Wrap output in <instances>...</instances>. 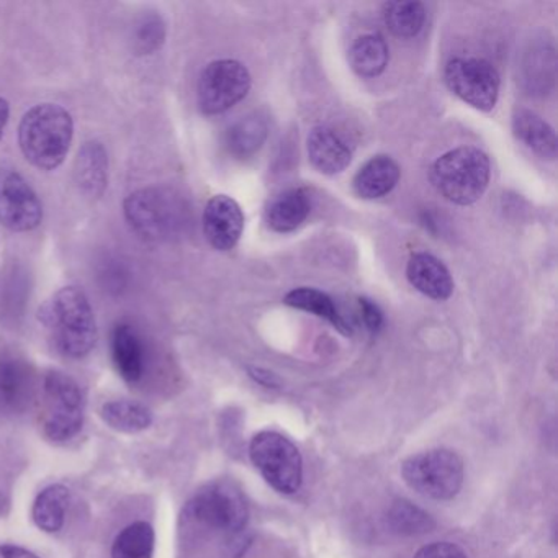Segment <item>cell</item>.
<instances>
[{
	"instance_id": "cell-12",
	"label": "cell",
	"mask_w": 558,
	"mask_h": 558,
	"mask_svg": "<svg viewBox=\"0 0 558 558\" xmlns=\"http://www.w3.org/2000/svg\"><path fill=\"white\" fill-rule=\"evenodd\" d=\"M244 230V214L240 204L228 195H215L204 210V234L217 251L236 246Z\"/></svg>"
},
{
	"instance_id": "cell-1",
	"label": "cell",
	"mask_w": 558,
	"mask_h": 558,
	"mask_svg": "<svg viewBox=\"0 0 558 558\" xmlns=\"http://www.w3.org/2000/svg\"><path fill=\"white\" fill-rule=\"evenodd\" d=\"M40 319L61 354L83 359L97 342V323L89 299L76 287H64L40 310Z\"/></svg>"
},
{
	"instance_id": "cell-6",
	"label": "cell",
	"mask_w": 558,
	"mask_h": 558,
	"mask_svg": "<svg viewBox=\"0 0 558 558\" xmlns=\"http://www.w3.org/2000/svg\"><path fill=\"white\" fill-rule=\"evenodd\" d=\"M401 475L414 492L446 501L462 488L463 463L452 450H427L410 457L401 466Z\"/></svg>"
},
{
	"instance_id": "cell-21",
	"label": "cell",
	"mask_w": 558,
	"mask_h": 558,
	"mask_svg": "<svg viewBox=\"0 0 558 558\" xmlns=\"http://www.w3.org/2000/svg\"><path fill=\"white\" fill-rule=\"evenodd\" d=\"M77 185L90 197L104 194L109 181V158L100 143H86L81 149L74 169Z\"/></svg>"
},
{
	"instance_id": "cell-7",
	"label": "cell",
	"mask_w": 558,
	"mask_h": 558,
	"mask_svg": "<svg viewBox=\"0 0 558 558\" xmlns=\"http://www.w3.org/2000/svg\"><path fill=\"white\" fill-rule=\"evenodd\" d=\"M250 456L254 466L277 492L292 495L303 480V462L299 449L282 434L263 430L251 440Z\"/></svg>"
},
{
	"instance_id": "cell-8",
	"label": "cell",
	"mask_w": 558,
	"mask_h": 558,
	"mask_svg": "<svg viewBox=\"0 0 558 558\" xmlns=\"http://www.w3.org/2000/svg\"><path fill=\"white\" fill-rule=\"evenodd\" d=\"M125 217L145 240H166L181 227L182 205L165 189H142L126 198Z\"/></svg>"
},
{
	"instance_id": "cell-18",
	"label": "cell",
	"mask_w": 558,
	"mask_h": 558,
	"mask_svg": "<svg viewBox=\"0 0 558 558\" xmlns=\"http://www.w3.org/2000/svg\"><path fill=\"white\" fill-rule=\"evenodd\" d=\"M312 211V198L305 189H289L272 198L266 210L267 227L277 233L296 230Z\"/></svg>"
},
{
	"instance_id": "cell-13",
	"label": "cell",
	"mask_w": 558,
	"mask_h": 558,
	"mask_svg": "<svg viewBox=\"0 0 558 558\" xmlns=\"http://www.w3.org/2000/svg\"><path fill=\"white\" fill-rule=\"evenodd\" d=\"M34 371L17 355H0V414L27 410L34 395Z\"/></svg>"
},
{
	"instance_id": "cell-31",
	"label": "cell",
	"mask_w": 558,
	"mask_h": 558,
	"mask_svg": "<svg viewBox=\"0 0 558 558\" xmlns=\"http://www.w3.org/2000/svg\"><path fill=\"white\" fill-rule=\"evenodd\" d=\"M359 312H361L365 329L372 335H377L384 326V315H381L380 308L372 300L359 299Z\"/></svg>"
},
{
	"instance_id": "cell-32",
	"label": "cell",
	"mask_w": 558,
	"mask_h": 558,
	"mask_svg": "<svg viewBox=\"0 0 558 558\" xmlns=\"http://www.w3.org/2000/svg\"><path fill=\"white\" fill-rule=\"evenodd\" d=\"M0 558H41L27 548L19 547V545H0Z\"/></svg>"
},
{
	"instance_id": "cell-33",
	"label": "cell",
	"mask_w": 558,
	"mask_h": 558,
	"mask_svg": "<svg viewBox=\"0 0 558 558\" xmlns=\"http://www.w3.org/2000/svg\"><path fill=\"white\" fill-rule=\"evenodd\" d=\"M251 375H253L259 384L267 385V387H274V385H277V378L274 377L270 372L263 371V368H251Z\"/></svg>"
},
{
	"instance_id": "cell-28",
	"label": "cell",
	"mask_w": 558,
	"mask_h": 558,
	"mask_svg": "<svg viewBox=\"0 0 558 558\" xmlns=\"http://www.w3.org/2000/svg\"><path fill=\"white\" fill-rule=\"evenodd\" d=\"M388 524L397 534H426L434 527L433 518L407 499H398L388 511Z\"/></svg>"
},
{
	"instance_id": "cell-14",
	"label": "cell",
	"mask_w": 558,
	"mask_h": 558,
	"mask_svg": "<svg viewBox=\"0 0 558 558\" xmlns=\"http://www.w3.org/2000/svg\"><path fill=\"white\" fill-rule=\"evenodd\" d=\"M308 158L323 174L335 175L351 165L349 143L331 126H316L308 135Z\"/></svg>"
},
{
	"instance_id": "cell-15",
	"label": "cell",
	"mask_w": 558,
	"mask_h": 558,
	"mask_svg": "<svg viewBox=\"0 0 558 558\" xmlns=\"http://www.w3.org/2000/svg\"><path fill=\"white\" fill-rule=\"evenodd\" d=\"M407 277L417 292L437 302H444L452 295V276L442 260L437 259L433 254H413L408 263Z\"/></svg>"
},
{
	"instance_id": "cell-26",
	"label": "cell",
	"mask_w": 558,
	"mask_h": 558,
	"mask_svg": "<svg viewBox=\"0 0 558 558\" xmlns=\"http://www.w3.org/2000/svg\"><path fill=\"white\" fill-rule=\"evenodd\" d=\"M155 542V529L149 522H133L113 541L112 558H153Z\"/></svg>"
},
{
	"instance_id": "cell-10",
	"label": "cell",
	"mask_w": 558,
	"mask_h": 558,
	"mask_svg": "<svg viewBox=\"0 0 558 558\" xmlns=\"http://www.w3.org/2000/svg\"><path fill=\"white\" fill-rule=\"evenodd\" d=\"M251 89V74L234 60L214 61L198 80L197 99L202 112L218 116L244 99Z\"/></svg>"
},
{
	"instance_id": "cell-29",
	"label": "cell",
	"mask_w": 558,
	"mask_h": 558,
	"mask_svg": "<svg viewBox=\"0 0 558 558\" xmlns=\"http://www.w3.org/2000/svg\"><path fill=\"white\" fill-rule=\"evenodd\" d=\"M166 25L158 15H148L143 19L136 28L135 50L140 54H151L165 44Z\"/></svg>"
},
{
	"instance_id": "cell-4",
	"label": "cell",
	"mask_w": 558,
	"mask_h": 558,
	"mask_svg": "<svg viewBox=\"0 0 558 558\" xmlns=\"http://www.w3.org/2000/svg\"><path fill=\"white\" fill-rule=\"evenodd\" d=\"M243 493L230 482H215L195 493L185 506V521L215 534H238L247 522Z\"/></svg>"
},
{
	"instance_id": "cell-2",
	"label": "cell",
	"mask_w": 558,
	"mask_h": 558,
	"mask_svg": "<svg viewBox=\"0 0 558 558\" xmlns=\"http://www.w3.org/2000/svg\"><path fill=\"white\" fill-rule=\"evenodd\" d=\"M71 113L54 104H40L28 110L19 126V145L27 161L44 171L60 168L73 142Z\"/></svg>"
},
{
	"instance_id": "cell-34",
	"label": "cell",
	"mask_w": 558,
	"mask_h": 558,
	"mask_svg": "<svg viewBox=\"0 0 558 558\" xmlns=\"http://www.w3.org/2000/svg\"><path fill=\"white\" fill-rule=\"evenodd\" d=\"M9 113H11V107H9L8 100L0 97V138L4 135L5 126H8Z\"/></svg>"
},
{
	"instance_id": "cell-17",
	"label": "cell",
	"mask_w": 558,
	"mask_h": 558,
	"mask_svg": "<svg viewBox=\"0 0 558 558\" xmlns=\"http://www.w3.org/2000/svg\"><path fill=\"white\" fill-rule=\"evenodd\" d=\"M112 359L117 372L129 384H138L145 374V348L130 325L116 326L112 332Z\"/></svg>"
},
{
	"instance_id": "cell-27",
	"label": "cell",
	"mask_w": 558,
	"mask_h": 558,
	"mask_svg": "<svg viewBox=\"0 0 558 558\" xmlns=\"http://www.w3.org/2000/svg\"><path fill=\"white\" fill-rule=\"evenodd\" d=\"M384 21L395 37L414 38L423 31L426 9L421 2H387Z\"/></svg>"
},
{
	"instance_id": "cell-30",
	"label": "cell",
	"mask_w": 558,
	"mask_h": 558,
	"mask_svg": "<svg viewBox=\"0 0 558 558\" xmlns=\"http://www.w3.org/2000/svg\"><path fill=\"white\" fill-rule=\"evenodd\" d=\"M414 558H466L462 548L450 542H434L421 548Z\"/></svg>"
},
{
	"instance_id": "cell-22",
	"label": "cell",
	"mask_w": 558,
	"mask_h": 558,
	"mask_svg": "<svg viewBox=\"0 0 558 558\" xmlns=\"http://www.w3.org/2000/svg\"><path fill=\"white\" fill-rule=\"evenodd\" d=\"M71 492L64 485H51L37 496L32 509V518L38 529L48 534L61 531L70 508Z\"/></svg>"
},
{
	"instance_id": "cell-3",
	"label": "cell",
	"mask_w": 558,
	"mask_h": 558,
	"mask_svg": "<svg viewBox=\"0 0 558 558\" xmlns=\"http://www.w3.org/2000/svg\"><path fill=\"white\" fill-rule=\"evenodd\" d=\"M489 159L482 149L473 146H460L440 156L433 168L429 179L440 197L450 204H475L483 197L489 184Z\"/></svg>"
},
{
	"instance_id": "cell-20",
	"label": "cell",
	"mask_w": 558,
	"mask_h": 558,
	"mask_svg": "<svg viewBox=\"0 0 558 558\" xmlns=\"http://www.w3.org/2000/svg\"><path fill=\"white\" fill-rule=\"evenodd\" d=\"M283 303L287 306H292V308L302 310V312L312 313V315L326 319L344 336H351L352 331H354V325H352L351 319L345 318L339 312L335 300L326 295L325 292L310 289V287H300V289L287 293Z\"/></svg>"
},
{
	"instance_id": "cell-11",
	"label": "cell",
	"mask_w": 558,
	"mask_h": 558,
	"mask_svg": "<svg viewBox=\"0 0 558 558\" xmlns=\"http://www.w3.org/2000/svg\"><path fill=\"white\" fill-rule=\"evenodd\" d=\"M44 220V207L21 172L0 169V225L15 233L35 230Z\"/></svg>"
},
{
	"instance_id": "cell-19",
	"label": "cell",
	"mask_w": 558,
	"mask_h": 558,
	"mask_svg": "<svg viewBox=\"0 0 558 558\" xmlns=\"http://www.w3.org/2000/svg\"><path fill=\"white\" fill-rule=\"evenodd\" d=\"M515 138L524 143L531 151L544 159L557 158V136L554 129L537 113L521 109L512 117Z\"/></svg>"
},
{
	"instance_id": "cell-9",
	"label": "cell",
	"mask_w": 558,
	"mask_h": 558,
	"mask_svg": "<svg viewBox=\"0 0 558 558\" xmlns=\"http://www.w3.org/2000/svg\"><path fill=\"white\" fill-rule=\"evenodd\" d=\"M444 80L450 93L480 112H489L498 102V71L482 58H453L444 70Z\"/></svg>"
},
{
	"instance_id": "cell-25",
	"label": "cell",
	"mask_w": 558,
	"mask_h": 558,
	"mask_svg": "<svg viewBox=\"0 0 558 558\" xmlns=\"http://www.w3.org/2000/svg\"><path fill=\"white\" fill-rule=\"evenodd\" d=\"M267 133H269V129H267L266 120L260 119L259 116L243 117L228 130V149L236 158H250L263 148Z\"/></svg>"
},
{
	"instance_id": "cell-5",
	"label": "cell",
	"mask_w": 558,
	"mask_h": 558,
	"mask_svg": "<svg viewBox=\"0 0 558 558\" xmlns=\"http://www.w3.org/2000/svg\"><path fill=\"white\" fill-rule=\"evenodd\" d=\"M84 395L80 385L63 372H48L44 381V433L53 442H68L83 429Z\"/></svg>"
},
{
	"instance_id": "cell-24",
	"label": "cell",
	"mask_w": 558,
	"mask_h": 558,
	"mask_svg": "<svg viewBox=\"0 0 558 558\" xmlns=\"http://www.w3.org/2000/svg\"><path fill=\"white\" fill-rule=\"evenodd\" d=\"M349 63L361 77H377L388 64V47L380 35H364L352 44Z\"/></svg>"
},
{
	"instance_id": "cell-23",
	"label": "cell",
	"mask_w": 558,
	"mask_h": 558,
	"mask_svg": "<svg viewBox=\"0 0 558 558\" xmlns=\"http://www.w3.org/2000/svg\"><path fill=\"white\" fill-rule=\"evenodd\" d=\"M100 417L110 429L123 434H138L153 424L148 407L132 400H113L100 408Z\"/></svg>"
},
{
	"instance_id": "cell-16",
	"label": "cell",
	"mask_w": 558,
	"mask_h": 558,
	"mask_svg": "<svg viewBox=\"0 0 558 558\" xmlns=\"http://www.w3.org/2000/svg\"><path fill=\"white\" fill-rule=\"evenodd\" d=\"M400 166L390 156L368 159L352 181L355 194L365 201L385 197L400 181Z\"/></svg>"
}]
</instances>
